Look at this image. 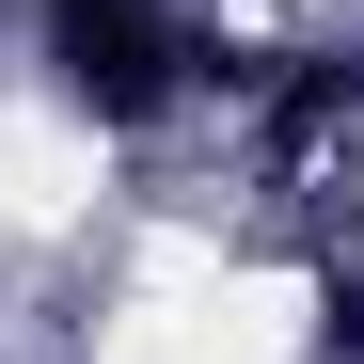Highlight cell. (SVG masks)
Here are the masks:
<instances>
[{
    "instance_id": "obj_1",
    "label": "cell",
    "mask_w": 364,
    "mask_h": 364,
    "mask_svg": "<svg viewBox=\"0 0 364 364\" xmlns=\"http://www.w3.org/2000/svg\"><path fill=\"white\" fill-rule=\"evenodd\" d=\"M64 16V80L95 111H159L174 95V32H159V0H48Z\"/></svg>"
}]
</instances>
